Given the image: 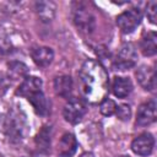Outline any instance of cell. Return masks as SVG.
Returning <instances> with one entry per match:
<instances>
[{"label":"cell","mask_w":157,"mask_h":157,"mask_svg":"<svg viewBox=\"0 0 157 157\" xmlns=\"http://www.w3.org/2000/svg\"><path fill=\"white\" fill-rule=\"evenodd\" d=\"M80 81L82 93L90 102L94 103L104 98L108 88V76L99 63L87 60L81 67Z\"/></svg>","instance_id":"cell-1"},{"label":"cell","mask_w":157,"mask_h":157,"mask_svg":"<svg viewBox=\"0 0 157 157\" xmlns=\"http://www.w3.org/2000/svg\"><path fill=\"white\" fill-rule=\"evenodd\" d=\"M136 61H137V53L135 50V47L132 44H125L117 54L113 63V67L120 71L129 70L135 66Z\"/></svg>","instance_id":"cell-2"},{"label":"cell","mask_w":157,"mask_h":157,"mask_svg":"<svg viewBox=\"0 0 157 157\" xmlns=\"http://www.w3.org/2000/svg\"><path fill=\"white\" fill-rule=\"evenodd\" d=\"M141 18L142 15L139 9H130L117 17V25L123 33H131L141 23Z\"/></svg>","instance_id":"cell-3"},{"label":"cell","mask_w":157,"mask_h":157,"mask_svg":"<svg viewBox=\"0 0 157 157\" xmlns=\"http://www.w3.org/2000/svg\"><path fill=\"white\" fill-rule=\"evenodd\" d=\"M86 114V104L80 98H71L64 107L63 115L70 124H77Z\"/></svg>","instance_id":"cell-4"},{"label":"cell","mask_w":157,"mask_h":157,"mask_svg":"<svg viewBox=\"0 0 157 157\" xmlns=\"http://www.w3.org/2000/svg\"><path fill=\"white\" fill-rule=\"evenodd\" d=\"M26 130L25 119L17 113L12 112L6 120V134L11 141H20Z\"/></svg>","instance_id":"cell-5"},{"label":"cell","mask_w":157,"mask_h":157,"mask_svg":"<svg viewBox=\"0 0 157 157\" xmlns=\"http://www.w3.org/2000/svg\"><path fill=\"white\" fill-rule=\"evenodd\" d=\"M74 22L85 33H91L94 28V17L82 4H77V7L74 9Z\"/></svg>","instance_id":"cell-6"},{"label":"cell","mask_w":157,"mask_h":157,"mask_svg":"<svg viewBox=\"0 0 157 157\" xmlns=\"http://www.w3.org/2000/svg\"><path fill=\"white\" fill-rule=\"evenodd\" d=\"M155 147V137L150 132H144L134 139L131 142V150L137 156H148Z\"/></svg>","instance_id":"cell-7"},{"label":"cell","mask_w":157,"mask_h":157,"mask_svg":"<svg viewBox=\"0 0 157 157\" xmlns=\"http://www.w3.org/2000/svg\"><path fill=\"white\" fill-rule=\"evenodd\" d=\"M156 102L153 99L142 103L137 109L136 115V125L147 126L156 120Z\"/></svg>","instance_id":"cell-8"},{"label":"cell","mask_w":157,"mask_h":157,"mask_svg":"<svg viewBox=\"0 0 157 157\" xmlns=\"http://www.w3.org/2000/svg\"><path fill=\"white\" fill-rule=\"evenodd\" d=\"M136 77L141 87L146 91H155L156 88V72L152 66L142 65L136 71Z\"/></svg>","instance_id":"cell-9"},{"label":"cell","mask_w":157,"mask_h":157,"mask_svg":"<svg viewBox=\"0 0 157 157\" xmlns=\"http://www.w3.org/2000/svg\"><path fill=\"white\" fill-rule=\"evenodd\" d=\"M42 80L36 77V76H27L22 83L18 86V88L16 90V94L17 96H21V97H25V98H28L31 94L38 92V91H42Z\"/></svg>","instance_id":"cell-10"},{"label":"cell","mask_w":157,"mask_h":157,"mask_svg":"<svg viewBox=\"0 0 157 157\" xmlns=\"http://www.w3.org/2000/svg\"><path fill=\"white\" fill-rule=\"evenodd\" d=\"M76 150H77L76 137L70 132H65L58 144L59 157H72Z\"/></svg>","instance_id":"cell-11"},{"label":"cell","mask_w":157,"mask_h":157,"mask_svg":"<svg viewBox=\"0 0 157 157\" xmlns=\"http://www.w3.org/2000/svg\"><path fill=\"white\" fill-rule=\"evenodd\" d=\"M34 64L39 67H47L54 59V53L49 47H36L31 50Z\"/></svg>","instance_id":"cell-12"},{"label":"cell","mask_w":157,"mask_h":157,"mask_svg":"<svg viewBox=\"0 0 157 157\" xmlns=\"http://www.w3.org/2000/svg\"><path fill=\"white\" fill-rule=\"evenodd\" d=\"M112 90H113V93L118 98H124V97H126V96L130 94V92L132 90V83H131V81H130L129 77L117 76L113 80Z\"/></svg>","instance_id":"cell-13"},{"label":"cell","mask_w":157,"mask_h":157,"mask_svg":"<svg viewBox=\"0 0 157 157\" xmlns=\"http://www.w3.org/2000/svg\"><path fill=\"white\" fill-rule=\"evenodd\" d=\"M36 10L39 20L44 23H48L55 16L56 5L53 1H38L36 2Z\"/></svg>","instance_id":"cell-14"},{"label":"cell","mask_w":157,"mask_h":157,"mask_svg":"<svg viewBox=\"0 0 157 157\" xmlns=\"http://www.w3.org/2000/svg\"><path fill=\"white\" fill-rule=\"evenodd\" d=\"M141 52L145 56H152L157 53V36L156 32H147L140 42Z\"/></svg>","instance_id":"cell-15"},{"label":"cell","mask_w":157,"mask_h":157,"mask_svg":"<svg viewBox=\"0 0 157 157\" xmlns=\"http://www.w3.org/2000/svg\"><path fill=\"white\" fill-rule=\"evenodd\" d=\"M54 90L56 92V94L64 97V98H69L72 91V80L70 76L67 75H63V76H58L54 80Z\"/></svg>","instance_id":"cell-16"},{"label":"cell","mask_w":157,"mask_h":157,"mask_svg":"<svg viewBox=\"0 0 157 157\" xmlns=\"http://www.w3.org/2000/svg\"><path fill=\"white\" fill-rule=\"evenodd\" d=\"M28 102L32 104L34 112L39 115H45L47 112H48V103H47V99L43 94L42 91H38L33 94H31L28 98Z\"/></svg>","instance_id":"cell-17"},{"label":"cell","mask_w":157,"mask_h":157,"mask_svg":"<svg viewBox=\"0 0 157 157\" xmlns=\"http://www.w3.org/2000/svg\"><path fill=\"white\" fill-rule=\"evenodd\" d=\"M50 135H52V129L50 126H43L40 129V131L37 134L34 142L36 146L38 148V151L40 152H47L50 147Z\"/></svg>","instance_id":"cell-18"},{"label":"cell","mask_w":157,"mask_h":157,"mask_svg":"<svg viewBox=\"0 0 157 157\" xmlns=\"http://www.w3.org/2000/svg\"><path fill=\"white\" fill-rule=\"evenodd\" d=\"M7 67H9V75L7 76L10 78H12V80L22 78L28 72V67L23 63H20V61H11V63H9Z\"/></svg>","instance_id":"cell-19"},{"label":"cell","mask_w":157,"mask_h":157,"mask_svg":"<svg viewBox=\"0 0 157 157\" xmlns=\"http://www.w3.org/2000/svg\"><path fill=\"white\" fill-rule=\"evenodd\" d=\"M115 109H117V104L114 101L109 99V98H103L101 101V104H99V110L103 115H112L115 113Z\"/></svg>","instance_id":"cell-20"},{"label":"cell","mask_w":157,"mask_h":157,"mask_svg":"<svg viewBox=\"0 0 157 157\" xmlns=\"http://www.w3.org/2000/svg\"><path fill=\"white\" fill-rule=\"evenodd\" d=\"M115 114L117 117L120 119V120H129L130 119V115H131V109H130V105L129 104H120V105H117V109H115Z\"/></svg>","instance_id":"cell-21"},{"label":"cell","mask_w":157,"mask_h":157,"mask_svg":"<svg viewBox=\"0 0 157 157\" xmlns=\"http://www.w3.org/2000/svg\"><path fill=\"white\" fill-rule=\"evenodd\" d=\"M146 15H147V18L150 20V22L155 25L156 18H157V1H150L147 4Z\"/></svg>","instance_id":"cell-22"},{"label":"cell","mask_w":157,"mask_h":157,"mask_svg":"<svg viewBox=\"0 0 157 157\" xmlns=\"http://www.w3.org/2000/svg\"><path fill=\"white\" fill-rule=\"evenodd\" d=\"M10 77L4 74V72H0V96L5 94V92L9 90L10 87Z\"/></svg>","instance_id":"cell-23"},{"label":"cell","mask_w":157,"mask_h":157,"mask_svg":"<svg viewBox=\"0 0 157 157\" xmlns=\"http://www.w3.org/2000/svg\"><path fill=\"white\" fill-rule=\"evenodd\" d=\"M11 48V44L6 40V38L4 37H0V54H5L10 50Z\"/></svg>","instance_id":"cell-24"},{"label":"cell","mask_w":157,"mask_h":157,"mask_svg":"<svg viewBox=\"0 0 157 157\" xmlns=\"http://www.w3.org/2000/svg\"><path fill=\"white\" fill-rule=\"evenodd\" d=\"M80 157H94V156H93L91 152H85V153H82Z\"/></svg>","instance_id":"cell-25"},{"label":"cell","mask_w":157,"mask_h":157,"mask_svg":"<svg viewBox=\"0 0 157 157\" xmlns=\"http://www.w3.org/2000/svg\"><path fill=\"white\" fill-rule=\"evenodd\" d=\"M120 157H130V156H120Z\"/></svg>","instance_id":"cell-26"}]
</instances>
